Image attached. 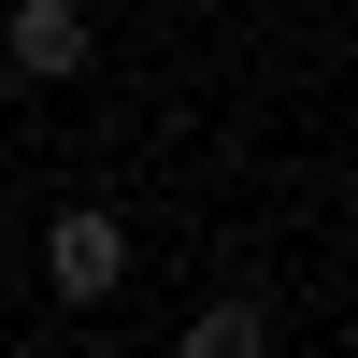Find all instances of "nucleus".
I'll return each instance as SVG.
<instances>
[{
	"label": "nucleus",
	"instance_id": "f257e3e1",
	"mask_svg": "<svg viewBox=\"0 0 358 358\" xmlns=\"http://www.w3.org/2000/svg\"><path fill=\"white\" fill-rule=\"evenodd\" d=\"M86 57H101L86 0H15V15H0V72H15V86H72Z\"/></svg>",
	"mask_w": 358,
	"mask_h": 358
},
{
	"label": "nucleus",
	"instance_id": "f03ea898",
	"mask_svg": "<svg viewBox=\"0 0 358 358\" xmlns=\"http://www.w3.org/2000/svg\"><path fill=\"white\" fill-rule=\"evenodd\" d=\"M43 287H57V301H115V287H129V229H115L101 201L43 215Z\"/></svg>",
	"mask_w": 358,
	"mask_h": 358
},
{
	"label": "nucleus",
	"instance_id": "7ed1b4c3",
	"mask_svg": "<svg viewBox=\"0 0 358 358\" xmlns=\"http://www.w3.org/2000/svg\"><path fill=\"white\" fill-rule=\"evenodd\" d=\"M172 358H273V315H258V301H215V315H187Z\"/></svg>",
	"mask_w": 358,
	"mask_h": 358
},
{
	"label": "nucleus",
	"instance_id": "20e7f679",
	"mask_svg": "<svg viewBox=\"0 0 358 358\" xmlns=\"http://www.w3.org/2000/svg\"><path fill=\"white\" fill-rule=\"evenodd\" d=\"M0 86H15V72H0Z\"/></svg>",
	"mask_w": 358,
	"mask_h": 358
}]
</instances>
